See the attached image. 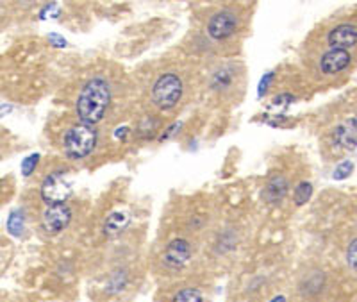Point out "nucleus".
Wrapping results in <instances>:
<instances>
[{
	"instance_id": "1",
	"label": "nucleus",
	"mask_w": 357,
	"mask_h": 302,
	"mask_svg": "<svg viewBox=\"0 0 357 302\" xmlns=\"http://www.w3.org/2000/svg\"><path fill=\"white\" fill-rule=\"evenodd\" d=\"M129 81L109 63L84 70L68 88L70 114L93 127L113 126L129 104Z\"/></svg>"
},
{
	"instance_id": "2",
	"label": "nucleus",
	"mask_w": 357,
	"mask_h": 302,
	"mask_svg": "<svg viewBox=\"0 0 357 302\" xmlns=\"http://www.w3.org/2000/svg\"><path fill=\"white\" fill-rule=\"evenodd\" d=\"M193 93V70L186 63L167 61L154 65L145 74L142 100L145 110L165 116L177 113Z\"/></svg>"
},
{
	"instance_id": "3",
	"label": "nucleus",
	"mask_w": 357,
	"mask_h": 302,
	"mask_svg": "<svg viewBox=\"0 0 357 302\" xmlns=\"http://www.w3.org/2000/svg\"><path fill=\"white\" fill-rule=\"evenodd\" d=\"M248 8L243 4H223L207 11V17L202 20V29L197 36L195 49L204 52L215 54L234 43L236 38L241 36L247 27Z\"/></svg>"
},
{
	"instance_id": "4",
	"label": "nucleus",
	"mask_w": 357,
	"mask_h": 302,
	"mask_svg": "<svg viewBox=\"0 0 357 302\" xmlns=\"http://www.w3.org/2000/svg\"><path fill=\"white\" fill-rule=\"evenodd\" d=\"M104 129L100 127L88 126L84 122H79L68 114L65 119V123L57 127L56 131V145L63 152L68 161H89L93 160L97 152L102 149V135Z\"/></svg>"
},
{
	"instance_id": "5",
	"label": "nucleus",
	"mask_w": 357,
	"mask_h": 302,
	"mask_svg": "<svg viewBox=\"0 0 357 302\" xmlns=\"http://www.w3.org/2000/svg\"><path fill=\"white\" fill-rule=\"evenodd\" d=\"M162 233H165V241L158 247L155 254L158 274L165 278H178L186 274V270L193 266V262L197 259L202 241L172 227Z\"/></svg>"
},
{
	"instance_id": "6",
	"label": "nucleus",
	"mask_w": 357,
	"mask_h": 302,
	"mask_svg": "<svg viewBox=\"0 0 357 302\" xmlns=\"http://www.w3.org/2000/svg\"><path fill=\"white\" fill-rule=\"evenodd\" d=\"M245 66L240 61L218 59L206 72V90L222 103H234L243 93Z\"/></svg>"
},
{
	"instance_id": "7",
	"label": "nucleus",
	"mask_w": 357,
	"mask_h": 302,
	"mask_svg": "<svg viewBox=\"0 0 357 302\" xmlns=\"http://www.w3.org/2000/svg\"><path fill=\"white\" fill-rule=\"evenodd\" d=\"M305 66H311V72L318 79H334L352 65V54L350 50L340 49H320L312 56L304 57Z\"/></svg>"
},
{
	"instance_id": "8",
	"label": "nucleus",
	"mask_w": 357,
	"mask_h": 302,
	"mask_svg": "<svg viewBox=\"0 0 357 302\" xmlns=\"http://www.w3.org/2000/svg\"><path fill=\"white\" fill-rule=\"evenodd\" d=\"M72 197V184L65 168H54L40 183V199L47 206L65 204Z\"/></svg>"
},
{
	"instance_id": "9",
	"label": "nucleus",
	"mask_w": 357,
	"mask_h": 302,
	"mask_svg": "<svg viewBox=\"0 0 357 302\" xmlns=\"http://www.w3.org/2000/svg\"><path fill=\"white\" fill-rule=\"evenodd\" d=\"M240 241L241 231L236 227L234 222H225V224L218 222L206 240V247L209 246V254L213 256V259H223L238 249Z\"/></svg>"
},
{
	"instance_id": "10",
	"label": "nucleus",
	"mask_w": 357,
	"mask_h": 302,
	"mask_svg": "<svg viewBox=\"0 0 357 302\" xmlns=\"http://www.w3.org/2000/svg\"><path fill=\"white\" fill-rule=\"evenodd\" d=\"M325 49L350 50L357 45V25L350 22H337L324 34Z\"/></svg>"
},
{
	"instance_id": "11",
	"label": "nucleus",
	"mask_w": 357,
	"mask_h": 302,
	"mask_svg": "<svg viewBox=\"0 0 357 302\" xmlns=\"http://www.w3.org/2000/svg\"><path fill=\"white\" fill-rule=\"evenodd\" d=\"M72 217L73 211L72 208H70L68 202H65V204L47 206L43 215L40 217V225L45 233L57 234L61 233V231H65L66 225L72 222Z\"/></svg>"
},
{
	"instance_id": "12",
	"label": "nucleus",
	"mask_w": 357,
	"mask_h": 302,
	"mask_svg": "<svg viewBox=\"0 0 357 302\" xmlns=\"http://www.w3.org/2000/svg\"><path fill=\"white\" fill-rule=\"evenodd\" d=\"M289 188H291V181L286 176L284 172H272L268 176L266 183H264L263 199L266 204L277 206L288 195Z\"/></svg>"
},
{
	"instance_id": "13",
	"label": "nucleus",
	"mask_w": 357,
	"mask_h": 302,
	"mask_svg": "<svg viewBox=\"0 0 357 302\" xmlns=\"http://www.w3.org/2000/svg\"><path fill=\"white\" fill-rule=\"evenodd\" d=\"M334 139L345 149L354 147L357 143V123L354 120L352 122L341 123L336 129V133H334Z\"/></svg>"
},
{
	"instance_id": "14",
	"label": "nucleus",
	"mask_w": 357,
	"mask_h": 302,
	"mask_svg": "<svg viewBox=\"0 0 357 302\" xmlns=\"http://www.w3.org/2000/svg\"><path fill=\"white\" fill-rule=\"evenodd\" d=\"M345 263L350 274L357 275V236L354 238V240L349 243V247H347Z\"/></svg>"
},
{
	"instance_id": "15",
	"label": "nucleus",
	"mask_w": 357,
	"mask_h": 302,
	"mask_svg": "<svg viewBox=\"0 0 357 302\" xmlns=\"http://www.w3.org/2000/svg\"><path fill=\"white\" fill-rule=\"evenodd\" d=\"M174 302H202L199 292H193V286H184L183 290L177 292Z\"/></svg>"
}]
</instances>
